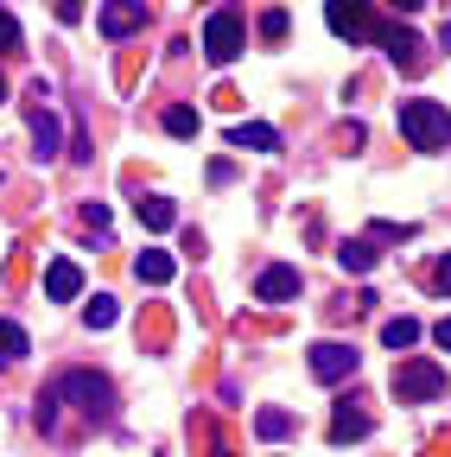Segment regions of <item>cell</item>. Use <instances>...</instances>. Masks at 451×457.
<instances>
[{
    "mask_svg": "<svg viewBox=\"0 0 451 457\" xmlns=\"http://www.w3.org/2000/svg\"><path fill=\"white\" fill-rule=\"evenodd\" d=\"M394 121H401V140H407L413 153H438V146H451V108L432 102V96H407L401 108H394Z\"/></svg>",
    "mask_w": 451,
    "mask_h": 457,
    "instance_id": "1",
    "label": "cell"
},
{
    "mask_svg": "<svg viewBox=\"0 0 451 457\" xmlns=\"http://www.w3.org/2000/svg\"><path fill=\"white\" fill-rule=\"evenodd\" d=\"M51 387L71 394V400H77V413H83L89 426H115V387H108L96 369H64Z\"/></svg>",
    "mask_w": 451,
    "mask_h": 457,
    "instance_id": "2",
    "label": "cell"
},
{
    "mask_svg": "<svg viewBox=\"0 0 451 457\" xmlns=\"http://www.w3.org/2000/svg\"><path fill=\"white\" fill-rule=\"evenodd\" d=\"M445 387H451V375L432 356H407L401 369H394V394H401V407H426V400H438Z\"/></svg>",
    "mask_w": 451,
    "mask_h": 457,
    "instance_id": "3",
    "label": "cell"
},
{
    "mask_svg": "<svg viewBox=\"0 0 451 457\" xmlns=\"http://www.w3.org/2000/svg\"><path fill=\"white\" fill-rule=\"evenodd\" d=\"M204 57L210 64H236L242 57V13L236 7H216L210 26H204Z\"/></svg>",
    "mask_w": 451,
    "mask_h": 457,
    "instance_id": "4",
    "label": "cell"
},
{
    "mask_svg": "<svg viewBox=\"0 0 451 457\" xmlns=\"http://www.w3.org/2000/svg\"><path fill=\"white\" fill-rule=\"evenodd\" d=\"M32 159L38 165H51V159H58L64 153V128H58V114H51V89L45 83H32Z\"/></svg>",
    "mask_w": 451,
    "mask_h": 457,
    "instance_id": "5",
    "label": "cell"
},
{
    "mask_svg": "<svg viewBox=\"0 0 451 457\" xmlns=\"http://www.w3.org/2000/svg\"><path fill=\"white\" fill-rule=\"evenodd\" d=\"M324 20L337 38H381V20L369 13V0H324Z\"/></svg>",
    "mask_w": 451,
    "mask_h": 457,
    "instance_id": "6",
    "label": "cell"
},
{
    "mask_svg": "<svg viewBox=\"0 0 451 457\" xmlns=\"http://www.w3.org/2000/svg\"><path fill=\"white\" fill-rule=\"evenodd\" d=\"M312 375H318L324 387L356 381V350H350V343H312Z\"/></svg>",
    "mask_w": 451,
    "mask_h": 457,
    "instance_id": "7",
    "label": "cell"
},
{
    "mask_svg": "<svg viewBox=\"0 0 451 457\" xmlns=\"http://www.w3.org/2000/svg\"><path fill=\"white\" fill-rule=\"evenodd\" d=\"M96 26H102V38H134L140 26H146V0H108V7L96 13Z\"/></svg>",
    "mask_w": 451,
    "mask_h": 457,
    "instance_id": "8",
    "label": "cell"
},
{
    "mask_svg": "<svg viewBox=\"0 0 451 457\" xmlns=\"http://www.w3.org/2000/svg\"><path fill=\"white\" fill-rule=\"evenodd\" d=\"M255 299H261V305H287V299H299V267H261Z\"/></svg>",
    "mask_w": 451,
    "mask_h": 457,
    "instance_id": "9",
    "label": "cell"
},
{
    "mask_svg": "<svg viewBox=\"0 0 451 457\" xmlns=\"http://www.w3.org/2000/svg\"><path fill=\"white\" fill-rule=\"evenodd\" d=\"M381 45H388L394 64H407V71H420V64H426V45H420V32H413V26H381Z\"/></svg>",
    "mask_w": 451,
    "mask_h": 457,
    "instance_id": "10",
    "label": "cell"
},
{
    "mask_svg": "<svg viewBox=\"0 0 451 457\" xmlns=\"http://www.w3.org/2000/svg\"><path fill=\"white\" fill-rule=\"evenodd\" d=\"M77 293H83V267H77V261H51V267H45V299L71 305Z\"/></svg>",
    "mask_w": 451,
    "mask_h": 457,
    "instance_id": "11",
    "label": "cell"
},
{
    "mask_svg": "<svg viewBox=\"0 0 451 457\" xmlns=\"http://www.w3.org/2000/svg\"><path fill=\"white\" fill-rule=\"evenodd\" d=\"M230 146H242V153H280V134L267 121H236L230 128Z\"/></svg>",
    "mask_w": 451,
    "mask_h": 457,
    "instance_id": "12",
    "label": "cell"
},
{
    "mask_svg": "<svg viewBox=\"0 0 451 457\" xmlns=\"http://www.w3.org/2000/svg\"><path fill=\"white\" fill-rule=\"evenodd\" d=\"M375 432V420L369 413H350V400L337 407V420H330V445H350V438H369Z\"/></svg>",
    "mask_w": 451,
    "mask_h": 457,
    "instance_id": "13",
    "label": "cell"
},
{
    "mask_svg": "<svg viewBox=\"0 0 451 457\" xmlns=\"http://www.w3.org/2000/svg\"><path fill=\"white\" fill-rule=\"evenodd\" d=\"M172 273H179V261H172V254H159V248H146V254L134 261V279H140V286H165Z\"/></svg>",
    "mask_w": 451,
    "mask_h": 457,
    "instance_id": "14",
    "label": "cell"
},
{
    "mask_svg": "<svg viewBox=\"0 0 451 457\" xmlns=\"http://www.w3.org/2000/svg\"><path fill=\"white\" fill-rule=\"evenodd\" d=\"M381 254H375V242L363 236V242H344V248H337V267H344V273H369Z\"/></svg>",
    "mask_w": 451,
    "mask_h": 457,
    "instance_id": "15",
    "label": "cell"
},
{
    "mask_svg": "<svg viewBox=\"0 0 451 457\" xmlns=\"http://www.w3.org/2000/svg\"><path fill=\"white\" fill-rule=\"evenodd\" d=\"M20 356H32V337L13 318H0V362H20Z\"/></svg>",
    "mask_w": 451,
    "mask_h": 457,
    "instance_id": "16",
    "label": "cell"
},
{
    "mask_svg": "<svg viewBox=\"0 0 451 457\" xmlns=\"http://www.w3.org/2000/svg\"><path fill=\"white\" fill-rule=\"evenodd\" d=\"M159 121H165V134H172V140H191V134H197V108H191V102H172Z\"/></svg>",
    "mask_w": 451,
    "mask_h": 457,
    "instance_id": "17",
    "label": "cell"
},
{
    "mask_svg": "<svg viewBox=\"0 0 451 457\" xmlns=\"http://www.w3.org/2000/svg\"><path fill=\"white\" fill-rule=\"evenodd\" d=\"M381 343H388V350H413V343H420V324H413V318H388V324H381Z\"/></svg>",
    "mask_w": 451,
    "mask_h": 457,
    "instance_id": "18",
    "label": "cell"
},
{
    "mask_svg": "<svg viewBox=\"0 0 451 457\" xmlns=\"http://www.w3.org/2000/svg\"><path fill=\"white\" fill-rule=\"evenodd\" d=\"M134 210H140V222H146V228H172V222H179V210L165 204V197H140Z\"/></svg>",
    "mask_w": 451,
    "mask_h": 457,
    "instance_id": "19",
    "label": "cell"
},
{
    "mask_svg": "<svg viewBox=\"0 0 451 457\" xmlns=\"http://www.w3.org/2000/svg\"><path fill=\"white\" fill-rule=\"evenodd\" d=\"M115 318H121V312H115V299H108V293H96V299L83 305V324H89V330H108Z\"/></svg>",
    "mask_w": 451,
    "mask_h": 457,
    "instance_id": "20",
    "label": "cell"
},
{
    "mask_svg": "<svg viewBox=\"0 0 451 457\" xmlns=\"http://www.w3.org/2000/svg\"><path fill=\"white\" fill-rule=\"evenodd\" d=\"M255 432H261V438H287V432H293V413L267 407V413H255Z\"/></svg>",
    "mask_w": 451,
    "mask_h": 457,
    "instance_id": "21",
    "label": "cell"
},
{
    "mask_svg": "<svg viewBox=\"0 0 451 457\" xmlns=\"http://www.w3.org/2000/svg\"><path fill=\"white\" fill-rule=\"evenodd\" d=\"M369 242L381 248V242H413V228L407 222H369Z\"/></svg>",
    "mask_w": 451,
    "mask_h": 457,
    "instance_id": "22",
    "label": "cell"
},
{
    "mask_svg": "<svg viewBox=\"0 0 451 457\" xmlns=\"http://www.w3.org/2000/svg\"><path fill=\"white\" fill-rule=\"evenodd\" d=\"M261 38H267V45L287 38V7H267V13H261Z\"/></svg>",
    "mask_w": 451,
    "mask_h": 457,
    "instance_id": "23",
    "label": "cell"
},
{
    "mask_svg": "<svg viewBox=\"0 0 451 457\" xmlns=\"http://www.w3.org/2000/svg\"><path fill=\"white\" fill-rule=\"evenodd\" d=\"M26 38H20V20L7 13V7H0V57H7V51H20Z\"/></svg>",
    "mask_w": 451,
    "mask_h": 457,
    "instance_id": "24",
    "label": "cell"
},
{
    "mask_svg": "<svg viewBox=\"0 0 451 457\" xmlns=\"http://www.w3.org/2000/svg\"><path fill=\"white\" fill-rule=\"evenodd\" d=\"M58 20H64V26H77V20H83V0H58Z\"/></svg>",
    "mask_w": 451,
    "mask_h": 457,
    "instance_id": "25",
    "label": "cell"
},
{
    "mask_svg": "<svg viewBox=\"0 0 451 457\" xmlns=\"http://www.w3.org/2000/svg\"><path fill=\"white\" fill-rule=\"evenodd\" d=\"M432 286H438V293H451V254H445V261L432 267Z\"/></svg>",
    "mask_w": 451,
    "mask_h": 457,
    "instance_id": "26",
    "label": "cell"
},
{
    "mask_svg": "<svg viewBox=\"0 0 451 457\" xmlns=\"http://www.w3.org/2000/svg\"><path fill=\"white\" fill-rule=\"evenodd\" d=\"M432 343H438V350H451V318H438V324H432Z\"/></svg>",
    "mask_w": 451,
    "mask_h": 457,
    "instance_id": "27",
    "label": "cell"
},
{
    "mask_svg": "<svg viewBox=\"0 0 451 457\" xmlns=\"http://www.w3.org/2000/svg\"><path fill=\"white\" fill-rule=\"evenodd\" d=\"M388 7H401V13H420V7H426V0H388Z\"/></svg>",
    "mask_w": 451,
    "mask_h": 457,
    "instance_id": "28",
    "label": "cell"
},
{
    "mask_svg": "<svg viewBox=\"0 0 451 457\" xmlns=\"http://www.w3.org/2000/svg\"><path fill=\"white\" fill-rule=\"evenodd\" d=\"M438 45H445V51H451V20H445V26H438Z\"/></svg>",
    "mask_w": 451,
    "mask_h": 457,
    "instance_id": "29",
    "label": "cell"
},
{
    "mask_svg": "<svg viewBox=\"0 0 451 457\" xmlns=\"http://www.w3.org/2000/svg\"><path fill=\"white\" fill-rule=\"evenodd\" d=\"M0 102H7V77H0Z\"/></svg>",
    "mask_w": 451,
    "mask_h": 457,
    "instance_id": "30",
    "label": "cell"
}]
</instances>
